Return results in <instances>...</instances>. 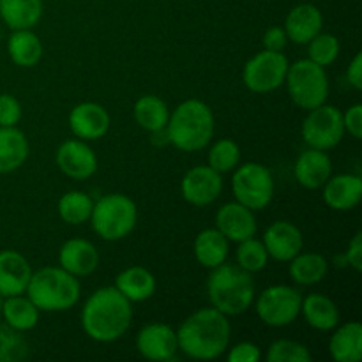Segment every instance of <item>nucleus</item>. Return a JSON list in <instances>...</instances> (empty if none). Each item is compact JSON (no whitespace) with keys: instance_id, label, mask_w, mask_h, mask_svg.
<instances>
[{"instance_id":"nucleus-1","label":"nucleus","mask_w":362,"mask_h":362,"mask_svg":"<svg viewBox=\"0 0 362 362\" xmlns=\"http://www.w3.org/2000/svg\"><path fill=\"white\" fill-rule=\"evenodd\" d=\"M232 327L226 315L216 308L194 311L180 324L177 343L180 352L197 361H214L230 346Z\"/></svg>"},{"instance_id":"nucleus-2","label":"nucleus","mask_w":362,"mask_h":362,"mask_svg":"<svg viewBox=\"0 0 362 362\" xmlns=\"http://www.w3.org/2000/svg\"><path fill=\"white\" fill-rule=\"evenodd\" d=\"M131 322L133 306L115 286L95 290L81 310V327L88 338L98 343L120 339L131 327Z\"/></svg>"},{"instance_id":"nucleus-3","label":"nucleus","mask_w":362,"mask_h":362,"mask_svg":"<svg viewBox=\"0 0 362 362\" xmlns=\"http://www.w3.org/2000/svg\"><path fill=\"white\" fill-rule=\"evenodd\" d=\"M166 134L179 151H202L214 136V113L200 99H187L170 113Z\"/></svg>"},{"instance_id":"nucleus-4","label":"nucleus","mask_w":362,"mask_h":362,"mask_svg":"<svg viewBox=\"0 0 362 362\" xmlns=\"http://www.w3.org/2000/svg\"><path fill=\"white\" fill-rule=\"evenodd\" d=\"M255 281L250 272L239 265L221 264L211 269L207 278V296L212 308L226 317H237L250 310L255 300Z\"/></svg>"},{"instance_id":"nucleus-5","label":"nucleus","mask_w":362,"mask_h":362,"mask_svg":"<svg viewBox=\"0 0 362 362\" xmlns=\"http://www.w3.org/2000/svg\"><path fill=\"white\" fill-rule=\"evenodd\" d=\"M80 292L78 278L62 267H42L37 272H32L25 290L34 306L46 313H59L74 308L80 300Z\"/></svg>"},{"instance_id":"nucleus-6","label":"nucleus","mask_w":362,"mask_h":362,"mask_svg":"<svg viewBox=\"0 0 362 362\" xmlns=\"http://www.w3.org/2000/svg\"><path fill=\"white\" fill-rule=\"evenodd\" d=\"M88 221L101 239L117 243L129 235L136 226V204L122 193L106 194L94 204Z\"/></svg>"},{"instance_id":"nucleus-7","label":"nucleus","mask_w":362,"mask_h":362,"mask_svg":"<svg viewBox=\"0 0 362 362\" xmlns=\"http://www.w3.org/2000/svg\"><path fill=\"white\" fill-rule=\"evenodd\" d=\"M285 83L288 87L290 99L299 108L310 110L325 105L329 98V78L325 67L303 59L288 66Z\"/></svg>"},{"instance_id":"nucleus-8","label":"nucleus","mask_w":362,"mask_h":362,"mask_svg":"<svg viewBox=\"0 0 362 362\" xmlns=\"http://www.w3.org/2000/svg\"><path fill=\"white\" fill-rule=\"evenodd\" d=\"M232 191L235 202L251 211H262L274 198V177L271 170L260 163H246L235 168L232 177Z\"/></svg>"},{"instance_id":"nucleus-9","label":"nucleus","mask_w":362,"mask_h":362,"mask_svg":"<svg viewBox=\"0 0 362 362\" xmlns=\"http://www.w3.org/2000/svg\"><path fill=\"white\" fill-rule=\"evenodd\" d=\"M303 296L288 285H272L257 299L255 310L258 318L269 327H286L300 315Z\"/></svg>"},{"instance_id":"nucleus-10","label":"nucleus","mask_w":362,"mask_h":362,"mask_svg":"<svg viewBox=\"0 0 362 362\" xmlns=\"http://www.w3.org/2000/svg\"><path fill=\"white\" fill-rule=\"evenodd\" d=\"M303 140L308 147L318 151H331L345 136L343 113L336 106L322 105L310 110L300 127Z\"/></svg>"},{"instance_id":"nucleus-11","label":"nucleus","mask_w":362,"mask_h":362,"mask_svg":"<svg viewBox=\"0 0 362 362\" xmlns=\"http://www.w3.org/2000/svg\"><path fill=\"white\" fill-rule=\"evenodd\" d=\"M288 66L290 62L283 52L264 49L247 60L243 71V81L255 94H267L285 83Z\"/></svg>"},{"instance_id":"nucleus-12","label":"nucleus","mask_w":362,"mask_h":362,"mask_svg":"<svg viewBox=\"0 0 362 362\" xmlns=\"http://www.w3.org/2000/svg\"><path fill=\"white\" fill-rule=\"evenodd\" d=\"M180 191L187 204L193 207H207L219 198L223 191L221 173L209 165L193 166L187 170L180 182Z\"/></svg>"},{"instance_id":"nucleus-13","label":"nucleus","mask_w":362,"mask_h":362,"mask_svg":"<svg viewBox=\"0 0 362 362\" xmlns=\"http://www.w3.org/2000/svg\"><path fill=\"white\" fill-rule=\"evenodd\" d=\"M57 166L73 180H87L98 170V156L83 140H67L57 148Z\"/></svg>"},{"instance_id":"nucleus-14","label":"nucleus","mask_w":362,"mask_h":362,"mask_svg":"<svg viewBox=\"0 0 362 362\" xmlns=\"http://www.w3.org/2000/svg\"><path fill=\"white\" fill-rule=\"evenodd\" d=\"M136 349L148 361H172L179 352L177 332L166 324H147L136 334Z\"/></svg>"},{"instance_id":"nucleus-15","label":"nucleus","mask_w":362,"mask_h":362,"mask_svg":"<svg viewBox=\"0 0 362 362\" xmlns=\"http://www.w3.org/2000/svg\"><path fill=\"white\" fill-rule=\"evenodd\" d=\"M264 246L269 258L276 262H290L303 251V232L290 221H274L264 233Z\"/></svg>"},{"instance_id":"nucleus-16","label":"nucleus","mask_w":362,"mask_h":362,"mask_svg":"<svg viewBox=\"0 0 362 362\" xmlns=\"http://www.w3.org/2000/svg\"><path fill=\"white\" fill-rule=\"evenodd\" d=\"M110 113L98 103H80L69 113V127L76 138L83 141L99 140L110 129Z\"/></svg>"},{"instance_id":"nucleus-17","label":"nucleus","mask_w":362,"mask_h":362,"mask_svg":"<svg viewBox=\"0 0 362 362\" xmlns=\"http://www.w3.org/2000/svg\"><path fill=\"white\" fill-rule=\"evenodd\" d=\"M216 228L232 243H243L257 233V219L251 209L239 202H230L216 212Z\"/></svg>"},{"instance_id":"nucleus-18","label":"nucleus","mask_w":362,"mask_h":362,"mask_svg":"<svg viewBox=\"0 0 362 362\" xmlns=\"http://www.w3.org/2000/svg\"><path fill=\"white\" fill-rule=\"evenodd\" d=\"M99 265L98 247L85 239H69L59 251V267L74 278L90 276Z\"/></svg>"},{"instance_id":"nucleus-19","label":"nucleus","mask_w":362,"mask_h":362,"mask_svg":"<svg viewBox=\"0 0 362 362\" xmlns=\"http://www.w3.org/2000/svg\"><path fill=\"white\" fill-rule=\"evenodd\" d=\"M322 187H324V202L332 211H352L359 205L362 198V179L354 173L331 175Z\"/></svg>"},{"instance_id":"nucleus-20","label":"nucleus","mask_w":362,"mask_h":362,"mask_svg":"<svg viewBox=\"0 0 362 362\" xmlns=\"http://www.w3.org/2000/svg\"><path fill=\"white\" fill-rule=\"evenodd\" d=\"M324 27L322 11L315 4H299L293 7L285 20V32L288 41L296 45H308L317 34H320Z\"/></svg>"},{"instance_id":"nucleus-21","label":"nucleus","mask_w":362,"mask_h":362,"mask_svg":"<svg viewBox=\"0 0 362 362\" xmlns=\"http://www.w3.org/2000/svg\"><path fill=\"white\" fill-rule=\"evenodd\" d=\"M30 276L32 267L23 255L14 250L0 251V293L2 297L25 293Z\"/></svg>"},{"instance_id":"nucleus-22","label":"nucleus","mask_w":362,"mask_h":362,"mask_svg":"<svg viewBox=\"0 0 362 362\" xmlns=\"http://www.w3.org/2000/svg\"><path fill=\"white\" fill-rule=\"evenodd\" d=\"M297 182L306 189H320L332 175V161L325 151L311 148L297 158L293 166Z\"/></svg>"},{"instance_id":"nucleus-23","label":"nucleus","mask_w":362,"mask_h":362,"mask_svg":"<svg viewBox=\"0 0 362 362\" xmlns=\"http://www.w3.org/2000/svg\"><path fill=\"white\" fill-rule=\"evenodd\" d=\"M300 315L308 325L317 331H332L339 324V310L334 300L322 293H310L303 297Z\"/></svg>"},{"instance_id":"nucleus-24","label":"nucleus","mask_w":362,"mask_h":362,"mask_svg":"<svg viewBox=\"0 0 362 362\" xmlns=\"http://www.w3.org/2000/svg\"><path fill=\"white\" fill-rule=\"evenodd\" d=\"M230 240L218 228H205L197 235L193 253L198 264L205 269H214L228 258Z\"/></svg>"},{"instance_id":"nucleus-25","label":"nucleus","mask_w":362,"mask_h":362,"mask_svg":"<svg viewBox=\"0 0 362 362\" xmlns=\"http://www.w3.org/2000/svg\"><path fill=\"white\" fill-rule=\"evenodd\" d=\"M113 286L129 303H144L156 293V278L148 269L134 265L120 272Z\"/></svg>"},{"instance_id":"nucleus-26","label":"nucleus","mask_w":362,"mask_h":362,"mask_svg":"<svg viewBox=\"0 0 362 362\" xmlns=\"http://www.w3.org/2000/svg\"><path fill=\"white\" fill-rule=\"evenodd\" d=\"M329 354L336 362H359L362 359V325L359 322H349L336 329L329 339Z\"/></svg>"},{"instance_id":"nucleus-27","label":"nucleus","mask_w":362,"mask_h":362,"mask_svg":"<svg viewBox=\"0 0 362 362\" xmlns=\"http://www.w3.org/2000/svg\"><path fill=\"white\" fill-rule=\"evenodd\" d=\"M28 140L16 126L0 127V173L21 168L28 158Z\"/></svg>"},{"instance_id":"nucleus-28","label":"nucleus","mask_w":362,"mask_h":362,"mask_svg":"<svg viewBox=\"0 0 362 362\" xmlns=\"http://www.w3.org/2000/svg\"><path fill=\"white\" fill-rule=\"evenodd\" d=\"M42 16V0H0V18L11 30L34 28Z\"/></svg>"},{"instance_id":"nucleus-29","label":"nucleus","mask_w":362,"mask_h":362,"mask_svg":"<svg viewBox=\"0 0 362 362\" xmlns=\"http://www.w3.org/2000/svg\"><path fill=\"white\" fill-rule=\"evenodd\" d=\"M7 53L16 66L34 67L42 57V42L32 28L13 30L7 41Z\"/></svg>"},{"instance_id":"nucleus-30","label":"nucleus","mask_w":362,"mask_h":362,"mask_svg":"<svg viewBox=\"0 0 362 362\" xmlns=\"http://www.w3.org/2000/svg\"><path fill=\"white\" fill-rule=\"evenodd\" d=\"M39 313H41V311L34 306V303H32L28 297H23V293H21V296L4 297V322H6L9 327H13L14 331H32V329L37 325Z\"/></svg>"},{"instance_id":"nucleus-31","label":"nucleus","mask_w":362,"mask_h":362,"mask_svg":"<svg viewBox=\"0 0 362 362\" xmlns=\"http://www.w3.org/2000/svg\"><path fill=\"white\" fill-rule=\"evenodd\" d=\"M329 262L320 253H303L290 260V278L299 285H317L327 276Z\"/></svg>"},{"instance_id":"nucleus-32","label":"nucleus","mask_w":362,"mask_h":362,"mask_svg":"<svg viewBox=\"0 0 362 362\" xmlns=\"http://www.w3.org/2000/svg\"><path fill=\"white\" fill-rule=\"evenodd\" d=\"M133 115L138 126L144 127L148 133L165 129L170 119V112L166 103L163 101L161 98L152 94L141 95V98L134 103Z\"/></svg>"},{"instance_id":"nucleus-33","label":"nucleus","mask_w":362,"mask_h":362,"mask_svg":"<svg viewBox=\"0 0 362 362\" xmlns=\"http://www.w3.org/2000/svg\"><path fill=\"white\" fill-rule=\"evenodd\" d=\"M57 209H59V216L64 223H67V225H83L90 219L94 202L87 193L69 191V193L60 197Z\"/></svg>"},{"instance_id":"nucleus-34","label":"nucleus","mask_w":362,"mask_h":362,"mask_svg":"<svg viewBox=\"0 0 362 362\" xmlns=\"http://www.w3.org/2000/svg\"><path fill=\"white\" fill-rule=\"evenodd\" d=\"M240 161V148L230 138H221L216 141L209 151V166L214 168L216 172L223 173L232 172L239 166Z\"/></svg>"},{"instance_id":"nucleus-35","label":"nucleus","mask_w":362,"mask_h":362,"mask_svg":"<svg viewBox=\"0 0 362 362\" xmlns=\"http://www.w3.org/2000/svg\"><path fill=\"white\" fill-rule=\"evenodd\" d=\"M267 262L269 255L262 240L251 237V239L239 243V247H237V265L240 269L253 274V272L264 271L267 267Z\"/></svg>"},{"instance_id":"nucleus-36","label":"nucleus","mask_w":362,"mask_h":362,"mask_svg":"<svg viewBox=\"0 0 362 362\" xmlns=\"http://www.w3.org/2000/svg\"><path fill=\"white\" fill-rule=\"evenodd\" d=\"M339 52H341V45H339L338 37L332 34L320 32L308 42V59L322 67L334 64V60L339 57Z\"/></svg>"},{"instance_id":"nucleus-37","label":"nucleus","mask_w":362,"mask_h":362,"mask_svg":"<svg viewBox=\"0 0 362 362\" xmlns=\"http://www.w3.org/2000/svg\"><path fill=\"white\" fill-rule=\"evenodd\" d=\"M28 357V343L23 332L0 324V362H20Z\"/></svg>"},{"instance_id":"nucleus-38","label":"nucleus","mask_w":362,"mask_h":362,"mask_svg":"<svg viewBox=\"0 0 362 362\" xmlns=\"http://www.w3.org/2000/svg\"><path fill=\"white\" fill-rule=\"evenodd\" d=\"M269 362H311L310 349L293 339H278L267 350Z\"/></svg>"},{"instance_id":"nucleus-39","label":"nucleus","mask_w":362,"mask_h":362,"mask_svg":"<svg viewBox=\"0 0 362 362\" xmlns=\"http://www.w3.org/2000/svg\"><path fill=\"white\" fill-rule=\"evenodd\" d=\"M21 120V105L11 94H0V127L18 126Z\"/></svg>"},{"instance_id":"nucleus-40","label":"nucleus","mask_w":362,"mask_h":362,"mask_svg":"<svg viewBox=\"0 0 362 362\" xmlns=\"http://www.w3.org/2000/svg\"><path fill=\"white\" fill-rule=\"evenodd\" d=\"M262 352L255 343L243 341L237 343V345H233L232 349L228 350L226 359H228V362H258Z\"/></svg>"},{"instance_id":"nucleus-41","label":"nucleus","mask_w":362,"mask_h":362,"mask_svg":"<svg viewBox=\"0 0 362 362\" xmlns=\"http://www.w3.org/2000/svg\"><path fill=\"white\" fill-rule=\"evenodd\" d=\"M343 126H345V133L354 136L356 140L362 138V105H354L343 113Z\"/></svg>"},{"instance_id":"nucleus-42","label":"nucleus","mask_w":362,"mask_h":362,"mask_svg":"<svg viewBox=\"0 0 362 362\" xmlns=\"http://www.w3.org/2000/svg\"><path fill=\"white\" fill-rule=\"evenodd\" d=\"M262 45L267 52H283L288 45V35H286L283 27H271L265 30L264 37H262Z\"/></svg>"},{"instance_id":"nucleus-43","label":"nucleus","mask_w":362,"mask_h":362,"mask_svg":"<svg viewBox=\"0 0 362 362\" xmlns=\"http://www.w3.org/2000/svg\"><path fill=\"white\" fill-rule=\"evenodd\" d=\"M345 264L352 267L356 272L362 271V232H357L354 239L349 243L345 255Z\"/></svg>"},{"instance_id":"nucleus-44","label":"nucleus","mask_w":362,"mask_h":362,"mask_svg":"<svg viewBox=\"0 0 362 362\" xmlns=\"http://www.w3.org/2000/svg\"><path fill=\"white\" fill-rule=\"evenodd\" d=\"M346 80L356 90H362V53H357L346 69Z\"/></svg>"},{"instance_id":"nucleus-45","label":"nucleus","mask_w":362,"mask_h":362,"mask_svg":"<svg viewBox=\"0 0 362 362\" xmlns=\"http://www.w3.org/2000/svg\"><path fill=\"white\" fill-rule=\"evenodd\" d=\"M2 304H4V297L2 293H0V317H2Z\"/></svg>"}]
</instances>
